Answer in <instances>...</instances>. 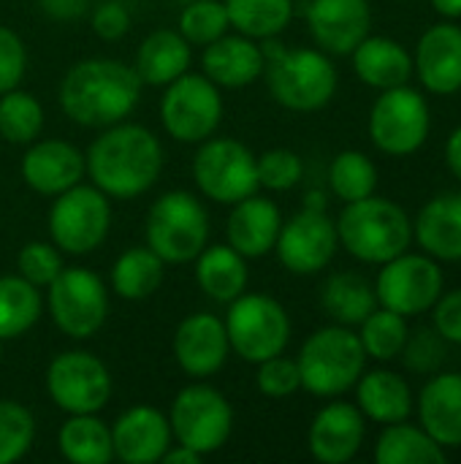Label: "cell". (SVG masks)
<instances>
[{
  "mask_svg": "<svg viewBox=\"0 0 461 464\" xmlns=\"http://www.w3.org/2000/svg\"><path fill=\"white\" fill-rule=\"evenodd\" d=\"M432 326L448 345H461V288L440 294L432 307Z\"/></svg>",
  "mask_w": 461,
  "mask_h": 464,
  "instance_id": "obj_47",
  "label": "cell"
},
{
  "mask_svg": "<svg viewBox=\"0 0 461 464\" xmlns=\"http://www.w3.org/2000/svg\"><path fill=\"white\" fill-rule=\"evenodd\" d=\"M329 188L345 204L367 198L378 188V166L370 155L359 150H345L329 166Z\"/></svg>",
  "mask_w": 461,
  "mask_h": 464,
  "instance_id": "obj_39",
  "label": "cell"
},
{
  "mask_svg": "<svg viewBox=\"0 0 461 464\" xmlns=\"http://www.w3.org/2000/svg\"><path fill=\"white\" fill-rule=\"evenodd\" d=\"M351 57L356 76L372 90H391L413 79V54L394 38L367 35Z\"/></svg>",
  "mask_w": 461,
  "mask_h": 464,
  "instance_id": "obj_28",
  "label": "cell"
},
{
  "mask_svg": "<svg viewBox=\"0 0 461 464\" xmlns=\"http://www.w3.org/2000/svg\"><path fill=\"white\" fill-rule=\"evenodd\" d=\"M264 49L258 41L242 35V33H226L217 41L204 46L201 54V71L206 79H212L217 87L239 90L264 76Z\"/></svg>",
  "mask_w": 461,
  "mask_h": 464,
  "instance_id": "obj_24",
  "label": "cell"
},
{
  "mask_svg": "<svg viewBox=\"0 0 461 464\" xmlns=\"http://www.w3.org/2000/svg\"><path fill=\"white\" fill-rule=\"evenodd\" d=\"M27 71V49L24 41L5 24H0V95L19 87Z\"/></svg>",
  "mask_w": 461,
  "mask_h": 464,
  "instance_id": "obj_46",
  "label": "cell"
},
{
  "mask_svg": "<svg viewBox=\"0 0 461 464\" xmlns=\"http://www.w3.org/2000/svg\"><path fill=\"white\" fill-rule=\"evenodd\" d=\"M114 392L109 367L90 351H62L46 367V394L65 413H101Z\"/></svg>",
  "mask_w": 461,
  "mask_h": 464,
  "instance_id": "obj_14",
  "label": "cell"
},
{
  "mask_svg": "<svg viewBox=\"0 0 461 464\" xmlns=\"http://www.w3.org/2000/svg\"><path fill=\"white\" fill-rule=\"evenodd\" d=\"M247 258L226 245H206L196 256V283L198 288L220 304L234 302L247 291Z\"/></svg>",
  "mask_w": 461,
  "mask_h": 464,
  "instance_id": "obj_30",
  "label": "cell"
},
{
  "mask_svg": "<svg viewBox=\"0 0 461 464\" xmlns=\"http://www.w3.org/2000/svg\"><path fill=\"white\" fill-rule=\"evenodd\" d=\"M356 405L364 419L386 427L397 421H408L416 411V397L410 383L394 370H372L356 381Z\"/></svg>",
  "mask_w": 461,
  "mask_h": 464,
  "instance_id": "obj_27",
  "label": "cell"
},
{
  "mask_svg": "<svg viewBox=\"0 0 461 464\" xmlns=\"http://www.w3.org/2000/svg\"><path fill=\"white\" fill-rule=\"evenodd\" d=\"M264 76L272 98L291 111L323 109L340 84L331 57L321 49H285L274 38L264 41Z\"/></svg>",
  "mask_w": 461,
  "mask_h": 464,
  "instance_id": "obj_3",
  "label": "cell"
},
{
  "mask_svg": "<svg viewBox=\"0 0 461 464\" xmlns=\"http://www.w3.org/2000/svg\"><path fill=\"white\" fill-rule=\"evenodd\" d=\"M57 451L73 464H109L114 459L111 427L98 413L68 416L57 432Z\"/></svg>",
  "mask_w": 461,
  "mask_h": 464,
  "instance_id": "obj_31",
  "label": "cell"
},
{
  "mask_svg": "<svg viewBox=\"0 0 461 464\" xmlns=\"http://www.w3.org/2000/svg\"><path fill=\"white\" fill-rule=\"evenodd\" d=\"M190 46H206L231 30L228 11L223 0H190L179 14L177 27Z\"/></svg>",
  "mask_w": 461,
  "mask_h": 464,
  "instance_id": "obj_40",
  "label": "cell"
},
{
  "mask_svg": "<svg viewBox=\"0 0 461 464\" xmlns=\"http://www.w3.org/2000/svg\"><path fill=\"white\" fill-rule=\"evenodd\" d=\"M340 250L337 223L326 209L304 207L288 223H283L274 253L291 275H318L323 272Z\"/></svg>",
  "mask_w": 461,
  "mask_h": 464,
  "instance_id": "obj_16",
  "label": "cell"
},
{
  "mask_svg": "<svg viewBox=\"0 0 461 464\" xmlns=\"http://www.w3.org/2000/svg\"><path fill=\"white\" fill-rule=\"evenodd\" d=\"M144 239L163 264H190L209 245V212L198 196L168 190L149 207Z\"/></svg>",
  "mask_w": 461,
  "mask_h": 464,
  "instance_id": "obj_6",
  "label": "cell"
},
{
  "mask_svg": "<svg viewBox=\"0 0 461 464\" xmlns=\"http://www.w3.org/2000/svg\"><path fill=\"white\" fill-rule=\"evenodd\" d=\"M432 130V111L427 98L410 87L399 84L380 90L378 101L370 109V139L372 144L391 158H405L418 152Z\"/></svg>",
  "mask_w": 461,
  "mask_h": 464,
  "instance_id": "obj_8",
  "label": "cell"
},
{
  "mask_svg": "<svg viewBox=\"0 0 461 464\" xmlns=\"http://www.w3.org/2000/svg\"><path fill=\"white\" fill-rule=\"evenodd\" d=\"M111 228V204L95 185H73L54 196L49 209V237L68 256H87L98 250Z\"/></svg>",
  "mask_w": 461,
  "mask_h": 464,
  "instance_id": "obj_10",
  "label": "cell"
},
{
  "mask_svg": "<svg viewBox=\"0 0 461 464\" xmlns=\"http://www.w3.org/2000/svg\"><path fill=\"white\" fill-rule=\"evenodd\" d=\"M321 307L334 324L359 326L378 307L375 285L367 283L361 275L337 272L321 288Z\"/></svg>",
  "mask_w": 461,
  "mask_h": 464,
  "instance_id": "obj_32",
  "label": "cell"
},
{
  "mask_svg": "<svg viewBox=\"0 0 461 464\" xmlns=\"http://www.w3.org/2000/svg\"><path fill=\"white\" fill-rule=\"evenodd\" d=\"M364 438H367V419L359 411V405L329 402L315 413L307 430V449L315 462L348 464L361 451Z\"/></svg>",
  "mask_w": 461,
  "mask_h": 464,
  "instance_id": "obj_18",
  "label": "cell"
},
{
  "mask_svg": "<svg viewBox=\"0 0 461 464\" xmlns=\"http://www.w3.org/2000/svg\"><path fill=\"white\" fill-rule=\"evenodd\" d=\"M446 340L432 329H418V332H410L408 334V343L399 353V359L405 362V367L416 375H435L440 372L443 362H446Z\"/></svg>",
  "mask_w": 461,
  "mask_h": 464,
  "instance_id": "obj_43",
  "label": "cell"
},
{
  "mask_svg": "<svg viewBox=\"0 0 461 464\" xmlns=\"http://www.w3.org/2000/svg\"><path fill=\"white\" fill-rule=\"evenodd\" d=\"M87 174L84 155L62 139H35L22 158V179L41 196H60Z\"/></svg>",
  "mask_w": 461,
  "mask_h": 464,
  "instance_id": "obj_22",
  "label": "cell"
},
{
  "mask_svg": "<svg viewBox=\"0 0 461 464\" xmlns=\"http://www.w3.org/2000/svg\"><path fill=\"white\" fill-rule=\"evenodd\" d=\"M296 364L304 392H310L312 397L334 400L351 392L356 381L364 375L367 353L359 340V332L334 324L312 332L304 340Z\"/></svg>",
  "mask_w": 461,
  "mask_h": 464,
  "instance_id": "obj_5",
  "label": "cell"
},
{
  "mask_svg": "<svg viewBox=\"0 0 461 464\" xmlns=\"http://www.w3.org/2000/svg\"><path fill=\"white\" fill-rule=\"evenodd\" d=\"M193 182L215 204H236L253 196L258 185V155L236 139H215L198 144L193 158Z\"/></svg>",
  "mask_w": 461,
  "mask_h": 464,
  "instance_id": "obj_12",
  "label": "cell"
},
{
  "mask_svg": "<svg viewBox=\"0 0 461 464\" xmlns=\"http://www.w3.org/2000/svg\"><path fill=\"white\" fill-rule=\"evenodd\" d=\"M35 440V419L33 413L14 402L0 400V464L19 462Z\"/></svg>",
  "mask_w": 461,
  "mask_h": 464,
  "instance_id": "obj_41",
  "label": "cell"
},
{
  "mask_svg": "<svg viewBox=\"0 0 461 464\" xmlns=\"http://www.w3.org/2000/svg\"><path fill=\"white\" fill-rule=\"evenodd\" d=\"M226 237L228 245L242 253L245 258H264L274 253L280 228H283V212L280 207L266 196H247L236 204H231Z\"/></svg>",
  "mask_w": 461,
  "mask_h": 464,
  "instance_id": "obj_23",
  "label": "cell"
},
{
  "mask_svg": "<svg viewBox=\"0 0 461 464\" xmlns=\"http://www.w3.org/2000/svg\"><path fill=\"white\" fill-rule=\"evenodd\" d=\"M307 24L321 52L345 57L372 30L370 0H307Z\"/></svg>",
  "mask_w": 461,
  "mask_h": 464,
  "instance_id": "obj_17",
  "label": "cell"
},
{
  "mask_svg": "<svg viewBox=\"0 0 461 464\" xmlns=\"http://www.w3.org/2000/svg\"><path fill=\"white\" fill-rule=\"evenodd\" d=\"M43 130V106L19 87L0 95V136L11 144H33Z\"/></svg>",
  "mask_w": 461,
  "mask_h": 464,
  "instance_id": "obj_38",
  "label": "cell"
},
{
  "mask_svg": "<svg viewBox=\"0 0 461 464\" xmlns=\"http://www.w3.org/2000/svg\"><path fill=\"white\" fill-rule=\"evenodd\" d=\"M46 307L65 337L90 340L109 318V288L95 272L65 266L46 288Z\"/></svg>",
  "mask_w": 461,
  "mask_h": 464,
  "instance_id": "obj_9",
  "label": "cell"
},
{
  "mask_svg": "<svg viewBox=\"0 0 461 464\" xmlns=\"http://www.w3.org/2000/svg\"><path fill=\"white\" fill-rule=\"evenodd\" d=\"M443 19H461V0H429Z\"/></svg>",
  "mask_w": 461,
  "mask_h": 464,
  "instance_id": "obj_52",
  "label": "cell"
},
{
  "mask_svg": "<svg viewBox=\"0 0 461 464\" xmlns=\"http://www.w3.org/2000/svg\"><path fill=\"white\" fill-rule=\"evenodd\" d=\"M304 177V160L293 150H269L258 155V185L274 193L296 188Z\"/></svg>",
  "mask_w": 461,
  "mask_h": 464,
  "instance_id": "obj_44",
  "label": "cell"
},
{
  "mask_svg": "<svg viewBox=\"0 0 461 464\" xmlns=\"http://www.w3.org/2000/svg\"><path fill=\"white\" fill-rule=\"evenodd\" d=\"M418 421L446 451L461 449V372H435L416 400Z\"/></svg>",
  "mask_w": 461,
  "mask_h": 464,
  "instance_id": "obj_25",
  "label": "cell"
},
{
  "mask_svg": "<svg viewBox=\"0 0 461 464\" xmlns=\"http://www.w3.org/2000/svg\"><path fill=\"white\" fill-rule=\"evenodd\" d=\"M43 313L41 288L19 275L0 277V340H16L27 334Z\"/></svg>",
  "mask_w": 461,
  "mask_h": 464,
  "instance_id": "obj_35",
  "label": "cell"
},
{
  "mask_svg": "<svg viewBox=\"0 0 461 464\" xmlns=\"http://www.w3.org/2000/svg\"><path fill=\"white\" fill-rule=\"evenodd\" d=\"M190 60H193V52H190L187 38L179 30L160 27V30H152L139 44L133 68H136L141 84L166 87L190 71Z\"/></svg>",
  "mask_w": 461,
  "mask_h": 464,
  "instance_id": "obj_29",
  "label": "cell"
},
{
  "mask_svg": "<svg viewBox=\"0 0 461 464\" xmlns=\"http://www.w3.org/2000/svg\"><path fill=\"white\" fill-rule=\"evenodd\" d=\"M231 356L226 324L212 313L187 315L174 332V359L190 378L217 375Z\"/></svg>",
  "mask_w": 461,
  "mask_h": 464,
  "instance_id": "obj_19",
  "label": "cell"
},
{
  "mask_svg": "<svg viewBox=\"0 0 461 464\" xmlns=\"http://www.w3.org/2000/svg\"><path fill=\"white\" fill-rule=\"evenodd\" d=\"M413 73L432 95L461 90V27L454 19L432 24L416 44Z\"/></svg>",
  "mask_w": 461,
  "mask_h": 464,
  "instance_id": "obj_20",
  "label": "cell"
},
{
  "mask_svg": "<svg viewBox=\"0 0 461 464\" xmlns=\"http://www.w3.org/2000/svg\"><path fill=\"white\" fill-rule=\"evenodd\" d=\"M231 351L247 364H261L277 353H285L291 343L288 310L266 294H242L228 302L223 318Z\"/></svg>",
  "mask_w": 461,
  "mask_h": 464,
  "instance_id": "obj_7",
  "label": "cell"
},
{
  "mask_svg": "<svg viewBox=\"0 0 461 464\" xmlns=\"http://www.w3.org/2000/svg\"><path fill=\"white\" fill-rule=\"evenodd\" d=\"M448 459V451L435 443L424 427L408 421L386 424L375 443L378 464H440Z\"/></svg>",
  "mask_w": 461,
  "mask_h": 464,
  "instance_id": "obj_33",
  "label": "cell"
},
{
  "mask_svg": "<svg viewBox=\"0 0 461 464\" xmlns=\"http://www.w3.org/2000/svg\"><path fill=\"white\" fill-rule=\"evenodd\" d=\"M446 163H448L451 174L461 182V125L446 141Z\"/></svg>",
  "mask_w": 461,
  "mask_h": 464,
  "instance_id": "obj_50",
  "label": "cell"
},
{
  "mask_svg": "<svg viewBox=\"0 0 461 464\" xmlns=\"http://www.w3.org/2000/svg\"><path fill=\"white\" fill-rule=\"evenodd\" d=\"M87 174L109 198L144 196L163 171L160 139L136 122H117L101 130L84 155Z\"/></svg>",
  "mask_w": 461,
  "mask_h": 464,
  "instance_id": "obj_2",
  "label": "cell"
},
{
  "mask_svg": "<svg viewBox=\"0 0 461 464\" xmlns=\"http://www.w3.org/2000/svg\"><path fill=\"white\" fill-rule=\"evenodd\" d=\"M255 367H258L255 386L269 400H285L302 389V375H299L296 359H285L283 353H277V356H272Z\"/></svg>",
  "mask_w": 461,
  "mask_h": 464,
  "instance_id": "obj_45",
  "label": "cell"
},
{
  "mask_svg": "<svg viewBox=\"0 0 461 464\" xmlns=\"http://www.w3.org/2000/svg\"><path fill=\"white\" fill-rule=\"evenodd\" d=\"M160 120L171 139L182 144H201L220 128L223 95L204 73H182L160 98Z\"/></svg>",
  "mask_w": 461,
  "mask_h": 464,
  "instance_id": "obj_13",
  "label": "cell"
},
{
  "mask_svg": "<svg viewBox=\"0 0 461 464\" xmlns=\"http://www.w3.org/2000/svg\"><path fill=\"white\" fill-rule=\"evenodd\" d=\"M204 459L201 454H196L193 449H187V446H182V443H177V449H174V443L168 446V451L163 454V464H198Z\"/></svg>",
  "mask_w": 461,
  "mask_h": 464,
  "instance_id": "obj_51",
  "label": "cell"
},
{
  "mask_svg": "<svg viewBox=\"0 0 461 464\" xmlns=\"http://www.w3.org/2000/svg\"><path fill=\"white\" fill-rule=\"evenodd\" d=\"M174 443L168 416L149 405L128 408L111 424L114 459L125 464H155Z\"/></svg>",
  "mask_w": 461,
  "mask_h": 464,
  "instance_id": "obj_21",
  "label": "cell"
},
{
  "mask_svg": "<svg viewBox=\"0 0 461 464\" xmlns=\"http://www.w3.org/2000/svg\"><path fill=\"white\" fill-rule=\"evenodd\" d=\"M41 5L54 19H79L87 11V0H41Z\"/></svg>",
  "mask_w": 461,
  "mask_h": 464,
  "instance_id": "obj_49",
  "label": "cell"
},
{
  "mask_svg": "<svg viewBox=\"0 0 461 464\" xmlns=\"http://www.w3.org/2000/svg\"><path fill=\"white\" fill-rule=\"evenodd\" d=\"M65 269L62 250L54 242H27L16 253V275L35 288H49V283Z\"/></svg>",
  "mask_w": 461,
  "mask_h": 464,
  "instance_id": "obj_42",
  "label": "cell"
},
{
  "mask_svg": "<svg viewBox=\"0 0 461 464\" xmlns=\"http://www.w3.org/2000/svg\"><path fill=\"white\" fill-rule=\"evenodd\" d=\"M413 239L435 261H461V193L429 198L413 223Z\"/></svg>",
  "mask_w": 461,
  "mask_h": 464,
  "instance_id": "obj_26",
  "label": "cell"
},
{
  "mask_svg": "<svg viewBox=\"0 0 461 464\" xmlns=\"http://www.w3.org/2000/svg\"><path fill=\"white\" fill-rule=\"evenodd\" d=\"M166 275V264L147 247H128L111 266V291L125 302L149 299Z\"/></svg>",
  "mask_w": 461,
  "mask_h": 464,
  "instance_id": "obj_34",
  "label": "cell"
},
{
  "mask_svg": "<svg viewBox=\"0 0 461 464\" xmlns=\"http://www.w3.org/2000/svg\"><path fill=\"white\" fill-rule=\"evenodd\" d=\"M231 30L266 41L277 38L293 19V0H223Z\"/></svg>",
  "mask_w": 461,
  "mask_h": 464,
  "instance_id": "obj_36",
  "label": "cell"
},
{
  "mask_svg": "<svg viewBox=\"0 0 461 464\" xmlns=\"http://www.w3.org/2000/svg\"><path fill=\"white\" fill-rule=\"evenodd\" d=\"M92 30L103 41H120L130 30V11L120 0H106L92 11Z\"/></svg>",
  "mask_w": 461,
  "mask_h": 464,
  "instance_id": "obj_48",
  "label": "cell"
},
{
  "mask_svg": "<svg viewBox=\"0 0 461 464\" xmlns=\"http://www.w3.org/2000/svg\"><path fill=\"white\" fill-rule=\"evenodd\" d=\"M141 79L133 65L109 57H90L68 68L57 98L68 120L84 128H109L133 114L141 98Z\"/></svg>",
  "mask_w": 461,
  "mask_h": 464,
  "instance_id": "obj_1",
  "label": "cell"
},
{
  "mask_svg": "<svg viewBox=\"0 0 461 464\" xmlns=\"http://www.w3.org/2000/svg\"><path fill=\"white\" fill-rule=\"evenodd\" d=\"M0 362H3V340H0Z\"/></svg>",
  "mask_w": 461,
  "mask_h": 464,
  "instance_id": "obj_53",
  "label": "cell"
},
{
  "mask_svg": "<svg viewBox=\"0 0 461 464\" xmlns=\"http://www.w3.org/2000/svg\"><path fill=\"white\" fill-rule=\"evenodd\" d=\"M359 326H361L359 340L364 345V353H367V359H375V362L399 359V353L408 343V334H410L408 318L394 310H386L380 304Z\"/></svg>",
  "mask_w": 461,
  "mask_h": 464,
  "instance_id": "obj_37",
  "label": "cell"
},
{
  "mask_svg": "<svg viewBox=\"0 0 461 464\" xmlns=\"http://www.w3.org/2000/svg\"><path fill=\"white\" fill-rule=\"evenodd\" d=\"M380 266L375 280L378 304L405 318L429 313L446 291V275L427 253H402Z\"/></svg>",
  "mask_w": 461,
  "mask_h": 464,
  "instance_id": "obj_15",
  "label": "cell"
},
{
  "mask_svg": "<svg viewBox=\"0 0 461 464\" xmlns=\"http://www.w3.org/2000/svg\"><path fill=\"white\" fill-rule=\"evenodd\" d=\"M337 237L340 247H345L361 264H386L402 253H408L413 242V220L410 215L391 198L367 196L345 204L340 212Z\"/></svg>",
  "mask_w": 461,
  "mask_h": 464,
  "instance_id": "obj_4",
  "label": "cell"
},
{
  "mask_svg": "<svg viewBox=\"0 0 461 464\" xmlns=\"http://www.w3.org/2000/svg\"><path fill=\"white\" fill-rule=\"evenodd\" d=\"M168 424L177 443L209 457L228 443L234 432V408L223 392L206 383H193L174 397Z\"/></svg>",
  "mask_w": 461,
  "mask_h": 464,
  "instance_id": "obj_11",
  "label": "cell"
}]
</instances>
